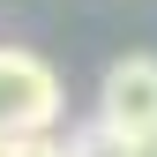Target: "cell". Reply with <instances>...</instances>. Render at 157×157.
Returning a JSON list of instances; mask_svg holds the SVG:
<instances>
[{
  "instance_id": "7a4b0ae2",
  "label": "cell",
  "mask_w": 157,
  "mask_h": 157,
  "mask_svg": "<svg viewBox=\"0 0 157 157\" xmlns=\"http://www.w3.org/2000/svg\"><path fill=\"white\" fill-rule=\"evenodd\" d=\"M97 127L112 142L127 135H150L157 127V60L150 52H127V60L105 67V90H97Z\"/></svg>"
},
{
  "instance_id": "6da1fadb",
  "label": "cell",
  "mask_w": 157,
  "mask_h": 157,
  "mask_svg": "<svg viewBox=\"0 0 157 157\" xmlns=\"http://www.w3.org/2000/svg\"><path fill=\"white\" fill-rule=\"evenodd\" d=\"M60 75L37 52H0V135H60Z\"/></svg>"
},
{
  "instance_id": "3957f363",
  "label": "cell",
  "mask_w": 157,
  "mask_h": 157,
  "mask_svg": "<svg viewBox=\"0 0 157 157\" xmlns=\"http://www.w3.org/2000/svg\"><path fill=\"white\" fill-rule=\"evenodd\" d=\"M112 157H157V127H150V135H127V142H112Z\"/></svg>"
}]
</instances>
